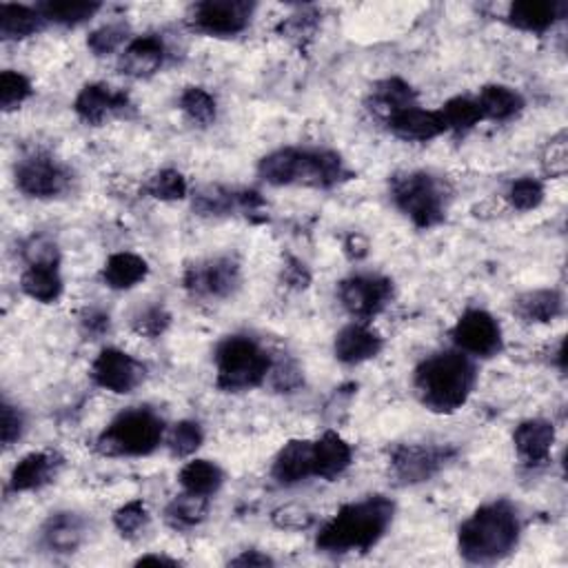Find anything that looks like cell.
<instances>
[{"instance_id":"6","label":"cell","mask_w":568,"mask_h":568,"mask_svg":"<svg viewBox=\"0 0 568 568\" xmlns=\"http://www.w3.org/2000/svg\"><path fill=\"white\" fill-rule=\"evenodd\" d=\"M216 385L224 393H243L260 387L271 373L269 353L251 338L231 336L216 349Z\"/></svg>"},{"instance_id":"11","label":"cell","mask_w":568,"mask_h":568,"mask_svg":"<svg viewBox=\"0 0 568 568\" xmlns=\"http://www.w3.org/2000/svg\"><path fill=\"white\" fill-rule=\"evenodd\" d=\"M453 447L402 444L391 453V470L402 485L429 482L455 457Z\"/></svg>"},{"instance_id":"15","label":"cell","mask_w":568,"mask_h":568,"mask_svg":"<svg viewBox=\"0 0 568 568\" xmlns=\"http://www.w3.org/2000/svg\"><path fill=\"white\" fill-rule=\"evenodd\" d=\"M129 107V96L114 87L93 82L80 89L74 109L78 118L87 125H103L109 116L120 114Z\"/></svg>"},{"instance_id":"45","label":"cell","mask_w":568,"mask_h":568,"mask_svg":"<svg viewBox=\"0 0 568 568\" xmlns=\"http://www.w3.org/2000/svg\"><path fill=\"white\" fill-rule=\"evenodd\" d=\"M271 375H273V387L277 391H294L300 387L302 383V375H300V369L292 362H284V364H277L275 369L271 366Z\"/></svg>"},{"instance_id":"29","label":"cell","mask_w":568,"mask_h":568,"mask_svg":"<svg viewBox=\"0 0 568 568\" xmlns=\"http://www.w3.org/2000/svg\"><path fill=\"white\" fill-rule=\"evenodd\" d=\"M178 480H180V487L186 493L211 498L214 493L220 491V487L224 482V473L218 464H214L209 460H194V462H186L182 466Z\"/></svg>"},{"instance_id":"25","label":"cell","mask_w":568,"mask_h":568,"mask_svg":"<svg viewBox=\"0 0 568 568\" xmlns=\"http://www.w3.org/2000/svg\"><path fill=\"white\" fill-rule=\"evenodd\" d=\"M85 531H87L85 519L78 513L65 511V513H56L47 519L40 538L47 551L74 553L80 548L85 540Z\"/></svg>"},{"instance_id":"38","label":"cell","mask_w":568,"mask_h":568,"mask_svg":"<svg viewBox=\"0 0 568 568\" xmlns=\"http://www.w3.org/2000/svg\"><path fill=\"white\" fill-rule=\"evenodd\" d=\"M186 192H189L186 180L176 169H163V171L154 173L147 182V194L156 201H163V203L182 201V198H186Z\"/></svg>"},{"instance_id":"17","label":"cell","mask_w":568,"mask_h":568,"mask_svg":"<svg viewBox=\"0 0 568 568\" xmlns=\"http://www.w3.org/2000/svg\"><path fill=\"white\" fill-rule=\"evenodd\" d=\"M165 56V44L158 36H140L125 47L118 67L129 78H152L160 72Z\"/></svg>"},{"instance_id":"42","label":"cell","mask_w":568,"mask_h":568,"mask_svg":"<svg viewBox=\"0 0 568 568\" xmlns=\"http://www.w3.org/2000/svg\"><path fill=\"white\" fill-rule=\"evenodd\" d=\"M506 198L517 211L538 209L544 201V184L535 178H519L508 186Z\"/></svg>"},{"instance_id":"18","label":"cell","mask_w":568,"mask_h":568,"mask_svg":"<svg viewBox=\"0 0 568 568\" xmlns=\"http://www.w3.org/2000/svg\"><path fill=\"white\" fill-rule=\"evenodd\" d=\"M61 457L52 451H36L25 455L12 470L10 487L16 493L38 491L50 485L61 468Z\"/></svg>"},{"instance_id":"14","label":"cell","mask_w":568,"mask_h":568,"mask_svg":"<svg viewBox=\"0 0 568 568\" xmlns=\"http://www.w3.org/2000/svg\"><path fill=\"white\" fill-rule=\"evenodd\" d=\"M91 377L101 389L127 396L140 387L145 366L120 349H103L91 364Z\"/></svg>"},{"instance_id":"21","label":"cell","mask_w":568,"mask_h":568,"mask_svg":"<svg viewBox=\"0 0 568 568\" xmlns=\"http://www.w3.org/2000/svg\"><path fill=\"white\" fill-rule=\"evenodd\" d=\"M515 451L525 464L540 466L548 460L555 444V429L546 419H527L513 434Z\"/></svg>"},{"instance_id":"41","label":"cell","mask_w":568,"mask_h":568,"mask_svg":"<svg viewBox=\"0 0 568 568\" xmlns=\"http://www.w3.org/2000/svg\"><path fill=\"white\" fill-rule=\"evenodd\" d=\"M114 525L122 538H138L150 525V511L140 500H131L114 513Z\"/></svg>"},{"instance_id":"40","label":"cell","mask_w":568,"mask_h":568,"mask_svg":"<svg viewBox=\"0 0 568 568\" xmlns=\"http://www.w3.org/2000/svg\"><path fill=\"white\" fill-rule=\"evenodd\" d=\"M171 324V315L163 305H150L131 318V328L142 338H160Z\"/></svg>"},{"instance_id":"37","label":"cell","mask_w":568,"mask_h":568,"mask_svg":"<svg viewBox=\"0 0 568 568\" xmlns=\"http://www.w3.org/2000/svg\"><path fill=\"white\" fill-rule=\"evenodd\" d=\"M34 93L31 80L14 69H5L0 74V105L3 112H14L18 109Z\"/></svg>"},{"instance_id":"9","label":"cell","mask_w":568,"mask_h":568,"mask_svg":"<svg viewBox=\"0 0 568 568\" xmlns=\"http://www.w3.org/2000/svg\"><path fill=\"white\" fill-rule=\"evenodd\" d=\"M254 10L247 0H205L192 12V27L205 36L231 38L249 27Z\"/></svg>"},{"instance_id":"46","label":"cell","mask_w":568,"mask_h":568,"mask_svg":"<svg viewBox=\"0 0 568 568\" xmlns=\"http://www.w3.org/2000/svg\"><path fill=\"white\" fill-rule=\"evenodd\" d=\"M273 517H275V525L284 529H307L313 522V517L300 508H284L277 511Z\"/></svg>"},{"instance_id":"44","label":"cell","mask_w":568,"mask_h":568,"mask_svg":"<svg viewBox=\"0 0 568 568\" xmlns=\"http://www.w3.org/2000/svg\"><path fill=\"white\" fill-rule=\"evenodd\" d=\"M25 429V419L16 406L10 402L3 404V422H0V438H3L5 447H12L14 442L21 440Z\"/></svg>"},{"instance_id":"13","label":"cell","mask_w":568,"mask_h":568,"mask_svg":"<svg viewBox=\"0 0 568 568\" xmlns=\"http://www.w3.org/2000/svg\"><path fill=\"white\" fill-rule=\"evenodd\" d=\"M338 296L353 318L371 320L391 302L393 282L383 275H353L340 282Z\"/></svg>"},{"instance_id":"33","label":"cell","mask_w":568,"mask_h":568,"mask_svg":"<svg viewBox=\"0 0 568 568\" xmlns=\"http://www.w3.org/2000/svg\"><path fill=\"white\" fill-rule=\"evenodd\" d=\"M561 309L564 300L553 289L525 294L515 302V313L525 322H553L557 315H561Z\"/></svg>"},{"instance_id":"28","label":"cell","mask_w":568,"mask_h":568,"mask_svg":"<svg viewBox=\"0 0 568 568\" xmlns=\"http://www.w3.org/2000/svg\"><path fill=\"white\" fill-rule=\"evenodd\" d=\"M150 264L135 254H114L103 267V282L105 287L116 292H127L138 287V284L147 277Z\"/></svg>"},{"instance_id":"22","label":"cell","mask_w":568,"mask_h":568,"mask_svg":"<svg viewBox=\"0 0 568 568\" xmlns=\"http://www.w3.org/2000/svg\"><path fill=\"white\" fill-rule=\"evenodd\" d=\"M393 135L406 142H429L447 131L440 112H426L419 105L398 112L387 120Z\"/></svg>"},{"instance_id":"23","label":"cell","mask_w":568,"mask_h":568,"mask_svg":"<svg viewBox=\"0 0 568 568\" xmlns=\"http://www.w3.org/2000/svg\"><path fill=\"white\" fill-rule=\"evenodd\" d=\"M353 449L334 431H326L313 442V476L322 480H336L351 466Z\"/></svg>"},{"instance_id":"26","label":"cell","mask_w":568,"mask_h":568,"mask_svg":"<svg viewBox=\"0 0 568 568\" xmlns=\"http://www.w3.org/2000/svg\"><path fill=\"white\" fill-rule=\"evenodd\" d=\"M21 289L36 302L54 305L63 296V275L59 262H36L29 264L21 277Z\"/></svg>"},{"instance_id":"50","label":"cell","mask_w":568,"mask_h":568,"mask_svg":"<svg viewBox=\"0 0 568 568\" xmlns=\"http://www.w3.org/2000/svg\"><path fill=\"white\" fill-rule=\"evenodd\" d=\"M138 566H147V564H160V566H178L180 561L178 559H171V557H165V555H145V557H140L135 561Z\"/></svg>"},{"instance_id":"5","label":"cell","mask_w":568,"mask_h":568,"mask_svg":"<svg viewBox=\"0 0 568 568\" xmlns=\"http://www.w3.org/2000/svg\"><path fill=\"white\" fill-rule=\"evenodd\" d=\"M449 186L434 173L411 171L393 176L391 201L417 227L434 229L447 218Z\"/></svg>"},{"instance_id":"12","label":"cell","mask_w":568,"mask_h":568,"mask_svg":"<svg viewBox=\"0 0 568 568\" xmlns=\"http://www.w3.org/2000/svg\"><path fill=\"white\" fill-rule=\"evenodd\" d=\"M455 347L470 358H493L502 351V326L500 322L482 311H466L451 331Z\"/></svg>"},{"instance_id":"8","label":"cell","mask_w":568,"mask_h":568,"mask_svg":"<svg viewBox=\"0 0 568 568\" xmlns=\"http://www.w3.org/2000/svg\"><path fill=\"white\" fill-rule=\"evenodd\" d=\"M241 287V264L233 258H209L184 271V289L201 300H224Z\"/></svg>"},{"instance_id":"32","label":"cell","mask_w":568,"mask_h":568,"mask_svg":"<svg viewBox=\"0 0 568 568\" xmlns=\"http://www.w3.org/2000/svg\"><path fill=\"white\" fill-rule=\"evenodd\" d=\"M207 513H209V498L184 491L182 495L171 500V504L165 511V517L171 529L186 531V529L198 527L207 517Z\"/></svg>"},{"instance_id":"34","label":"cell","mask_w":568,"mask_h":568,"mask_svg":"<svg viewBox=\"0 0 568 568\" xmlns=\"http://www.w3.org/2000/svg\"><path fill=\"white\" fill-rule=\"evenodd\" d=\"M38 12L44 21H52L56 25H80L101 12L99 3H76V0H47L38 5Z\"/></svg>"},{"instance_id":"2","label":"cell","mask_w":568,"mask_h":568,"mask_svg":"<svg viewBox=\"0 0 568 568\" xmlns=\"http://www.w3.org/2000/svg\"><path fill=\"white\" fill-rule=\"evenodd\" d=\"M478 371L470 356L444 351L426 358L415 371V391L419 402L434 413H455L466 404L476 387Z\"/></svg>"},{"instance_id":"20","label":"cell","mask_w":568,"mask_h":568,"mask_svg":"<svg viewBox=\"0 0 568 568\" xmlns=\"http://www.w3.org/2000/svg\"><path fill=\"white\" fill-rule=\"evenodd\" d=\"M385 343L380 338L377 331H373L371 326L356 322L345 326L340 334L336 336V358L345 364H362L373 360L375 356H380Z\"/></svg>"},{"instance_id":"31","label":"cell","mask_w":568,"mask_h":568,"mask_svg":"<svg viewBox=\"0 0 568 568\" xmlns=\"http://www.w3.org/2000/svg\"><path fill=\"white\" fill-rule=\"evenodd\" d=\"M44 25L38 8L27 5H0V38L3 40H23L38 34Z\"/></svg>"},{"instance_id":"7","label":"cell","mask_w":568,"mask_h":568,"mask_svg":"<svg viewBox=\"0 0 568 568\" xmlns=\"http://www.w3.org/2000/svg\"><path fill=\"white\" fill-rule=\"evenodd\" d=\"M165 436V422L152 409L120 413L101 434L96 447L109 457H142L158 449Z\"/></svg>"},{"instance_id":"36","label":"cell","mask_w":568,"mask_h":568,"mask_svg":"<svg viewBox=\"0 0 568 568\" xmlns=\"http://www.w3.org/2000/svg\"><path fill=\"white\" fill-rule=\"evenodd\" d=\"M440 116L447 125V131L453 129V131H468L476 125H480L485 120L480 107L476 101L470 99H451L442 109H440Z\"/></svg>"},{"instance_id":"47","label":"cell","mask_w":568,"mask_h":568,"mask_svg":"<svg viewBox=\"0 0 568 568\" xmlns=\"http://www.w3.org/2000/svg\"><path fill=\"white\" fill-rule=\"evenodd\" d=\"M282 277H284V282L289 284V287H296V289H305L307 284L311 282V275H309L307 267L302 262H298V260H289L287 262V267L282 269Z\"/></svg>"},{"instance_id":"39","label":"cell","mask_w":568,"mask_h":568,"mask_svg":"<svg viewBox=\"0 0 568 568\" xmlns=\"http://www.w3.org/2000/svg\"><path fill=\"white\" fill-rule=\"evenodd\" d=\"M203 442H205L203 426L198 422H192V419L178 422L171 429V436H169V449L176 457L194 455L203 447Z\"/></svg>"},{"instance_id":"24","label":"cell","mask_w":568,"mask_h":568,"mask_svg":"<svg viewBox=\"0 0 568 568\" xmlns=\"http://www.w3.org/2000/svg\"><path fill=\"white\" fill-rule=\"evenodd\" d=\"M566 3H551V0H525L513 3L508 10V23L527 34H546L557 21L564 18Z\"/></svg>"},{"instance_id":"19","label":"cell","mask_w":568,"mask_h":568,"mask_svg":"<svg viewBox=\"0 0 568 568\" xmlns=\"http://www.w3.org/2000/svg\"><path fill=\"white\" fill-rule=\"evenodd\" d=\"M273 480L282 487H294L313 476V442L292 440L273 460Z\"/></svg>"},{"instance_id":"4","label":"cell","mask_w":568,"mask_h":568,"mask_svg":"<svg viewBox=\"0 0 568 568\" xmlns=\"http://www.w3.org/2000/svg\"><path fill=\"white\" fill-rule=\"evenodd\" d=\"M260 178L273 186L302 184L315 189H331L347 180L343 158L334 152L322 150H277L260 160Z\"/></svg>"},{"instance_id":"27","label":"cell","mask_w":568,"mask_h":568,"mask_svg":"<svg viewBox=\"0 0 568 568\" xmlns=\"http://www.w3.org/2000/svg\"><path fill=\"white\" fill-rule=\"evenodd\" d=\"M417 105V96L415 91L409 82H404L402 78H387L380 80L373 89H371V96H369V109L380 116L385 120H389L391 116H396L402 109H409Z\"/></svg>"},{"instance_id":"16","label":"cell","mask_w":568,"mask_h":568,"mask_svg":"<svg viewBox=\"0 0 568 568\" xmlns=\"http://www.w3.org/2000/svg\"><path fill=\"white\" fill-rule=\"evenodd\" d=\"M262 198L256 192H231V189L209 184L194 196V209L203 216H229V214H258Z\"/></svg>"},{"instance_id":"48","label":"cell","mask_w":568,"mask_h":568,"mask_svg":"<svg viewBox=\"0 0 568 568\" xmlns=\"http://www.w3.org/2000/svg\"><path fill=\"white\" fill-rule=\"evenodd\" d=\"M82 326H85L87 334L101 336V334H105V331L109 328V315L99 313V311H89V313L82 318Z\"/></svg>"},{"instance_id":"35","label":"cell","mask_w":568,"mask_h":568,"mask_svg":"<svg viewBox=\"0 0 568 568\" xmlns=\"http://www.w3.org/2000/svg\"><path fill=\"white\" fill-rule=\"evenodd\" d=\"M180 109L189 120L201 125V127L211 125L216 120V112H218L216 99L203 87H186L180 93Z\"/></svg>"},{"instance_id":"30","label":"cell","mask_w":568,"mask_h":568,"mask_svg":"<svg viewBox=\"0 0 568 568\" xmlns=\"http://www.w3.org/2000/svg\"><path fill=\"white\" fill-rule=\"evenodd\" d=\"M476 103H478V107H480L485 118L498 120V122L515 118L525 107L522 96H519L515 89L504 87V85H489V87H485L480 91V96H478Z\"/></svg>"},{"instance_id":"1","label":"cell","mask_w":568,"mask_h":568,"mask_svg":"<svg viewBox=\"0 0 568 568\" xmlns=\"http://www.w3.org/2000/svg\"><path fill=\"white\" fill-rule=\"evenodd\" d=\"M393 513L396 506L385 495L347 504L320 529L315 546L328 555L366 553L387 535Z\"/></svg>"},{"instance_id":"43","label":"cell","mask_w":568,"mask_h":568,"mask_svg":"<svg viewBox=\"0 0 568 568\" xmlns=\"http://www.w3.org/2000/svg\"><path fill=\"white\" fill-rule=\"evenodd\" d=\"M127 34H129L127 25L112 23V25H105V27L93 31L87 38V47L96 56H109L116 50H120V44L127 40Z\"/></svg>"},{"instance_id":"49","label":"cell","mask_w":568,"mask_h":568,"mask_svg":"<svg viewBox=\"0 0 568 568\" xmlns=\"http://www.w3.org/2000/svg\"><path fill=\"white\" fill-rule=\"evenodd\" d=\"M271 564L273 559L269 555H262L260 551H245L229 561V566H271Z\"/></svg>"},{"instance_id":"10","label":"cell","mask_w":568,"mask_h":568,"mask_svg":"<svg viewBox=\"0 0 568 568\" xmlns=\"http://www.w3.org/2000/svg\"><path fill=\"white\" fill-rule=\"evenodd\" d=\"M72 184V173L52 156L34 154L16 167V186L29 198L50 201L63 196Z\"/></svg>"},{"instance_id":"3","label":"cell","mask_w":568,"mask_h":568,"mask_svg":"<svg viewBox=\"0 0 568 568\" xmlns=\"http://www.w3.org/2000/svg\"><path fill=\"white\" fill-rule=\"evenodd\" d=\"M519 540L517 508L498 500L480 506L457 533V551L470 564H495L511 555Z\"/></svg>"}]
</instances>
